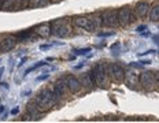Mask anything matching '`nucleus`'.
I'll use <instances>...</instances> for the list:
<instances>
[{
  "label": "nucleus",
  "instance_id": "nucleus-1",
  "mask_svg": "<svg viewBox=\"0 0 159 123\" xmlns=\"http://www.w3.org/2000/svg\"><path fill=\"white\" fill-rule=\"evenodd\" d=\"M34 103H36L37 108L43 112V114H45L49 108L56 107V105L59 107V105H61V100H58V99L55 97L54 93L51 92V89H49V88L41 89V90L36 94Z\"/></svg>",
  "mask_w": 159,
  "mask_h": 123
},
{
  "label": "nucleus",
  "instance_id": "nucleus-2",
  "mask_svg": "<svg viewBox=\"0 0 159 123\" xmlns=\"http://www.w3.org/2000/svg\"><path fill=\"white\" fill-rule=\"evenodd\" d=\"M89 75H91L92 81H93V85H96L98 88H108L110 85V78H108L107 72L104 70L103 63H96V64L92 67V70L89 71Z\"/></svg>",
  "mask_w": 159,
  "mask_h": 123
},
{
  "label": "nucleus",
  "instance_id": "nucleus-3",
  "mask_svg": "<svg viewBox=\"0 0 159 123\" xmlns=\"http://www.w3.org/2000/svg\"><path fill=\"white\" fill-rule=\"evenodd\" d=\"M71 19L70 18H59L51 22L52 34L59 38H65L71 34Z\"/></svg>",
  "mask_w": 159,
  "mask_h": 123
},
{
  "label": "nucleus",
  "instance_id": "nucleus-4",
  "mask_svg": "<svg viewBox=\"0 0 159 123\" xmlns=\"http://www.w3.org/2000/svg\"><path fill=\"white\" fill-rule=\"evenodd\" d=\"M136 21L134 11L130 6H124L118 8V25L121 28H128Z\"/></svg>",
  "mask_w": 159,
  "mask_h": 123
},
{
  "label": "nucleus",
  "instance_id": "nucleus-5",
  "mask_svg": "<svg viewBox=\"0 0 159 123\" xmlns=\"http://www.w3.org/2000/svg\"><path fill=\"white\" fill-rule=\"evenodd\" d=\"M102 21L103 26L107 28H117L118 25V10L115 8H106L102 11Z\"/></svg>",
  "mask_w": 159,
  "mask_h": 123
},
{
  "label": "nucleus",
  "instance_id": "nucleus-6",
  "mask_svg": "<svg viewBox=\"0 0 159 123\" xmlns=\"http://www.w3.org/2000/svg\"><path fill=\"white\" fill-rule=\"evenodd\" d=\"M71 23L73 26L78 29H84L87 32H96L95 30V26L92 23V19L89 15H75L71 18Z\"/></svg>",
  "mask_w": 159,
  "mask_h": 123
},
{
  "label": "nucleus",
  "instance_id": "nucleus-7",
  "mask_svg": "<svg viewBox=\"0 0 159 123\" xmlns=\"http://www.w3.org/2000/svg\"><path fill=\"white\" fill-rule=\"evenodd\" d=\"M140 85L144 90L151 92L155 89V74L152 71H143L140 74Z\"/></svg>",
  "mask_w": 159,
  "mask_h": 123
},
{
  "label": "nucleus",
  "instance_id": "nucleus-8",
  "mask_svg": "<svg viewBox=\"0 0 159 123\" xmlns=\"http://www.w3.org/2000/svg\"><path fill=\"white\" fill-rule=\"evenodd\" d=\"M18 40L14 34H0V48L3 52H10L11 49H14V46L16 45Z\"/></svg>",
  "mask_w": 159,
  "mask_h": 123
},
{
  "label": "nucleus",
  "instance_id": "nucleus-9",
  "mask_svg": "<svg viewBox=\"0 0 159 123\" xmlns=\"http://www.w3.org/2000/svg\"><path fill=\"white\" fill-rule=\"evenodd\" d=\"M111 70H112V75H111V81L115 84H122L125 81V75H126V70L122 64L119 63H111Z\"/></svg>",
  "mask_w": 159,
  "mask_h": 123
},
{
  "label": "nucleus",
  "instance_id": "nucleus-10",
  "mask_svg": "<svg viewBox=\"0 0 159 123\" xmlns=\"http://www.w3.org/2000/svg\"><path fill=\"white\" fill-rule=\"evenodd\" d=\"M133 11L137 19L145 18V16H148V11H150V3L147 0H140V2H137L134 4Z\"/></svg>",
  "mask_w": 159,
  "mask_h": 123
},
{
  "label": "nucleus",
  "instance_id": "nucleus-11",
  "mask_svg": "<svg viewBox=\"0 0 159 123\" xmlns=\"http://www.w3.org/2000/svg\"><path fill=\"white\" fill-rule=\"evenodd\" d=\"M65 79H66V84H67V88H69V90H70L71 94H77V93L81 92L82 85L75 75H73V74L65 75Z\"/></svg>",
  "mask_w": 159,
  "mask_h": 123
},
{
  "label": "nucleus",
  "instance_id": "nucleus-12",
  "mask_svg": "<svg viewBox=\"0 0 159 123\" xmlns=\"http://www.w3.org/2000/svg\"><path fill=\"white\" fill-rule=\"evenodd\" d=\"M26 115H28L29 119H32V121H39V119L43 116V112L37 108L34 100L29 101L28 104H26Z\"/></svg>",
  "mask_w": 159,
  "mask_h": 123
},
{
  "label": "nucleus",
  "instance_id": "nucleus-13",
  "mask_svg": "<svg viewBox=\"0 0 159 123\" xmlns=\"http://www.w3.org/2000/svg\"><path fill=\"white\" fill-rule=\"evenodd\" d=\"M125 84L130 89H137L139 85H140V74H137L136 71H126Z\"/></svg>",
  "mask_w": 159,
  "mask_h": 123
},
{
  "label": "nucleus",
  "instance_id": "nucleus-14",
  "mask_svg": "<svg viewBox=\"0 0 159 123\" xmlns=\"http://www.w3.org/2000/svg\"><path fill=\"white\" fill-rule=\"evenodd\" d=\"M54 88L58 90L59 93H61V96L63 99H66L69 96V93H70V90H69V88H67V84H66V79H65V75H62V77H59L56 81L54 82Z\"/></svg>",
  "mask_w": 159,
  "mask_h": 123
},
{
  "label": "nucleus",
  "instance_id": "nucleus-15",
  "mask_svg": "<svg viewBox=\"0 0 159 123\" xmlns=\"http://www.w3.org/2000/svg\"><path fill=\"white\" fill-rule=\"evenodd\" d=\"M34 33L36 36H39V37H48L49 34H52V30H51V22H41L39 23L37 26L34 28Z\"/></svg>",
  "mask_w": 159,
  "mask_h": 123
},
{
  "label": "nucleus",
  "instance_id": "nucleus-16",
  "mask_svg": "<svg viewBox=\"0 0 159 123\" xmlns=\"http://www.w3.org/2000/svg\"><path fill=\"white\" fill-rule=\"evenodd\" d=\"M14 36L16 37L18 41H32V40L36 37V33H34V30H32V29H26V30L16 32Z\"/></svg>",
  "mask_w": 159,
  "mask_h": 123
},
{
  "label": "nucleus",
  "instance_id": "nucleus-17",
  "mask_svg": "<svg viewBox=\"0 0 159 123\" xmlns=\"http://www.w3.org/2000/svg\"><path fill=\"white\" fill-rule=\"evenodd\" d=\"M148 19L151 22H158L159 21V0L152 3L150 6V11H148Z\"/></svg>",
  "mask_w": 159,
  "mask_h": 123
},
{
  "label": "nucleus",
  "instance_id": "nucleus-18",
  "mask_svg": "<svg viewBox=\"0 0 159 123\" xmlns=\"http://www.w3.org/2000/svg\"><path fill=\"white\" fill-rule=\"evenodd\" d=\"M52 4L51 0H29V8H44Z\"/></svg>",
  "mask_w": 159,
  "mask_h": 123
},
{
  "label": "nucleus",
  "instance_id": "nucleus-19",
  "mask_svg": "<svg viewBox=\"0 0 159 123\" xmlns=\"http://www.w3.org/2000/svg\"><path fill=\"white\" fill-rule=\"evenodd\" d=\"M92 19V23L95 26V30H99V29L103 26V21H102V12H93V14L89 15Z\"/></svg>",
  "mask_w": 159,
  "mask_h": 123
},
{
  "label": "nucleus",
  "instance_id": "nucleus-20",
  "mask_svg": "<svg viewBox=\"0 0 159 123\" xmlns=\"http://www.w3.org/2000/svg\"><path fill=\"white\" fill-rule=\"evenodd\" d=\"M78 79H80V82H81V85L85 86V88H92V86H93V81H92L91 75H89V71L81 74Z\"/></svg>",
  "mask_w": 159,
  "mask_h": 123
},
{
  "label": "nucleus",
  "instance_id": "nucleus-21",
  "mask_svg": "<svg viewBox=\"0 0 159 123\" xmlns=\"http://www.w3.org/2000/svg\"><path fill=\"white\" fill-rule=\"evenodd\" d=\"M45 64H48V63H47V60H41V62L36 63V64H33L32 67H29V68H26V70H25L24 75H28V74H30L32 71H34V70H37V68H40V67H43V66H45Z\"/></svg>",
  "mask_w": 159,
  "mask_h": 123
},
{
  "label": "nucleus",
  "instance_id": "nucleus-22",
  "mask_svg": "<svg viewBox=\"0 0 159 123\" xmlns=\"http://www.w3.org/2000/svg\"><path fill=\"white\" fill-rule=\"evenodd\" d=\"M75 56H84V55H88V52H91V48H74L73 49Z\"/></svg>",
  "mask_w": 159,
  "mask_h": 123
},
{
  "label": "nucleus",
  "instance_id": "nucleus-23",
  "mask_svg": "<svg viewBox=\"0 0 159 123\" xmlns=\"http://www.w3.org/2000/svg\"><path fill=\"white\" fill-rule=\"evenodd\" d=\"M25 8H29V0H18L16 10H25Z\"/></svg>",
  "mask_w": 159,
  "mask_h": 123
},
{
  "label": "nucleus",
  "instance_id": "nucleus-24",
  "mask_svg": "<svg viewBox=\"0 0 159 123\" xmlns=\"http://www.w3.org/2000/svg\"><path fill=\"white\" fill-rule=\"evenodd\" d=\"M48 78H49V74H48V72H44L43 75H39V77L36 78V81H37V82H40V81H45V79H48Z\"/></svg>",
  "mask_w": 159,
  "mask_h": 123
},
{
  "label": "nucleus",
  "instance_id": "nucleus-25",
  "mask_svg": "<svg viewBox=\"0 0 159 123\" xmlns=\"http://www.w3.org/2000/svg\"><path fill=\"white\" fill-rule=\"evenodd\" d=\"M52 46H54V42H52V44H41L40 45V49H41V51H48Z\"/></svg>",
  "mask_w": 159,
  "mask_h": 123
},
{
  "label": "nucleus",
  "instance_id": "nucleus-26",
  "mask_svg": "<svg viewBox=\"0 0 159 123\" xmlns=\"http://www.w3.org/2000/svg\"><path fill=\"white\" fill-rule=\"evenodd\" d=\"M114 33L112 32H108V33H106V32H99L98 33V37H110V36H112Z\"/></svg>",
  "mask_w": 159,
  "mask_h": 123
},
{
  "label": "nucleus",
  "instance_id": "nucleus-27",
  "mask_svg": "<svg viewBox=\"0 0 159 123\" xmlns=\"http://www.w3.org/2000/svg\"><path fill=\"white\" fill-rule=\"evenodd\" d=\"M155 89L159 90V71H155Z\"/></svg>",
  "mask_w": 159,
  "mask_h": 123
},
{
  "label": "nucleus",
  "instance_id": "nucleus-28",
  "mask_svg": "<svg viewBox=\"0 0 159 123\" xmlns=\"http://www.w3.org/2000/svg\"><path fill=\"white\" fill-rule=\"evenodd\" d=\"M155 49H147L145 52H139V56H144V55H150V54H155Z\"/></svg>",
  "mask_w": 159,
  "mask_h": 123
},
{
  "label": "nucleus",
  "instance_id": "nucleus-29",
  "mask_svg": "<svg viewBox=\"0 0 159 123\" xmlns=\"http://www.w3.org/2000/svg\"><path fill=\"white\" fill-rule=\"evenodd\" d=\"M130 67H134V68H141V67H144V66L141 64L140 62H132V63H130Z\"/></svg>",
  "mask_w": 159,
  "mask_h": 123
},
{
  "label": "nucleus",
  "instance_id": "nucleus-30",
  "mask_svg": "<svg viewBox=\"0 0 159 123\" xmlns=\"http://www.w3.org/2000/svg\"><path fill=\"white\" fill-rule=\"evenodd\" d=\"M147 25H140V26H137V29H136V32H139V33H141V32H144V30H147Z\"/></svg>",
  "mask_w": 159,
  "mask_h": 123
},
{
  "label": "nucleus",
  "instance_id": "nucleus-31",
  "mask_svg": "<svg viewBox=\"0 0 159 123\" xmlns=\"http://www.w3.org/2000/svg\"><path fill=\"white\" fill-rule=\"evenodd\" d=\"M140 63H141V64H143V66H148V64H151L152 62L150 60V59H145V60H141Z\"/></svg>",
  "mask_w": 159,
  "mask_h": 123
},
{
  "label": "nucleus",
  "instance_id": "nucleus-32",
  "mask_svg": "<svg viewBox=\"0 0 159 123\" xmlns=\"http://www.w3.org/2000/svg\"><path fill=\"white\" fill-rule=\"evenodd\" d=\"M18 112H19V107H15L11 109V115H18Z\"/></svg>",
  "mask_w": 159,
  "mask_h": 123
},
{
  "label": "nucleus",
  "instance_id": "nucleus-33",
  "mask_svg": "<svg viewBox=\"0 0 159 123\" xmlns=\"http://www.w3.org/2000/svg\"><path fill=\"white\" fill-rule=\"evenodd\" d=\"M140 34H141V37H150L151 33H150V32H141Z\"/></svg>",
  "mask_w": 159,
  "mask_h": 123
},
{
  "label": "nucleus",
  "instance_id": "nucleus-34",
  "mask_svg": "<svg viewBox=\"0 0 159 123\" xmlns=\"http://www.w3.org/2000/svg\"><path fill=\"white\" fill-rule=\"evenodd\" d=\"M26 60H28V58H24V59H22L21 63H19V64H18V67H21V66H24V63H26Z\"/></svg>",
  "mask_w": 159,
  "mask_h": 123
},
{
  "label": "nucleus",
  "instance_id": "nucleus-35",
  "mask_svg": "<svg viewBox=\"0 0 159 123\" xmlns=\"http://www.w3.org/2000/svg\"><path fill=\"white\" fill-rule=\"evenodd\" d=\"M154 42L159 45V36H155V37H154Z\"/></svg>",
  "mask_w": 159,
  "mask_h": 123
},
{
  "label": "nucleus",
  "instance_id": "nucleus-36",
  "mask_svg": "<svg viewBox=\"0 0 159 123\" xmlns=\"http://www.w3.org/2000/svg\"><path fill=\"white\" fill-rule=\"evenodd\" d=\"M4 111H6V107L4 105H0V114H4Z\"/></svg>",
  "mask_w": 159,
  "mask_h": 123
},
{
  "label": "nucleus",
  "instance_id": "nucleus-37",
  "mask_svg": "<svg viewBox=\"0 0 159 123\" xmlns=\"http://www.w3.org/2000/svg\"><path fill=\"white\" fill-rule=\"evenodd\" d=\"M4 3H6V0H0V10H3V7H4Z\"/></svg>",
  "mask_w": 159,
  "mask_h": 123
},
{
  "label": "nucleus",
  "instance_id": "nucleus-38",
  "mask_svg": "<svg viewBox=\"0 0 159 123\" xmlns=\"http://www.w3.org/2000/svg\"><path fill=\"white\" fill-rule=\"evenodd\" d=\"M30 90H26V92H22V96H24V97H25V96H29V94H30Z\"/></svg>",
  "mask_w": 159,
  "mask_h": 123
},
{
  "label": "nucleus",
  "instance_id": "nucleus-39",
  "mask_svg": "<svg viewBox=\"0 0 159 123\" xmlns=\"http://www.w3.org/2000/svg\"><path fill=\"white\" fill-rule=\"evenodd\" d=\"M61 2H63V0H51L52 4H56V3H61Z\"/></svg>",
  "mask_w": 159,
  "mask_h": 123
},
{
  "label": "nucleus",
  "instance_id": "nucleus-40",
  "mask_svg": "<svg viewBox=\"0 0 159 123\" xmlns=\"http://www.w3.org/2000/svg\"><path fill=\"white\" fill-rule=\"evenodd\" d=\"M0 85H2V86H4L6 89H8V84H7V82H2V84H0Z\"/></svg>",
  "mask_w": 159,
  "mask_h": 123
},
{
  "label": "nucleus",
  "instance_id": "nucleus-41",
  "mask_svg": "<svg viewBox=\"0 0 159 123\" xmlns=\"http://www.w3.org/2000/svg\"><path fill=\"white\" fill-rule=\"evenodd\" d=\"M3 71H4V68L0 67V78H2V75H3Z\"/></svg>",
  "mask_w": 159,
  "mask_h": 123
},
{
  "label": "nucleus",
  "instance_id": "nucleus-42",
  "mask_svg": "<svg viewBox=\"0 0 159 123\" xmlns=\"http://www.w3.org/2000/svg\"><path fill=\"white\" fill-rule=\"evenodd\" d=\"M82 66H84V63H81V64H78V66H75V68H77V70H78V68H81V67H82Z\"/></svg>",
  "mask_w": 159,
  "mask_h": 123
},
{
  "label": "nucleus",
  "instance_id": "nucleus-43",
  "mask_svg": "<svg viewBox=\"0 0 159 123\" xmlns=\"http://www.w3.org/2000/svg\"><path fill=\"white\" fill-rule=\"evenodd\" d=\"M0 54H3V51H2V48H0Z\"/></svg>",
  "mask_w": 159,
  "mask_h": 123
}]
</instances>
